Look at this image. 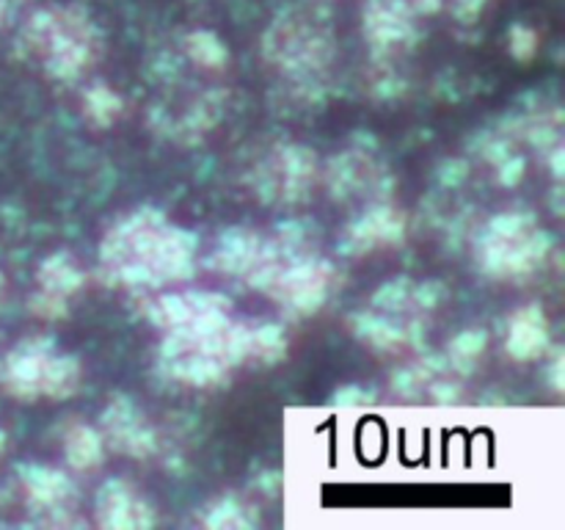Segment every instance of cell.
<instances>
[{
	"instance_id": "1",
	"label": "cell",
	"mask_w": 565,
	"mask_h": 530,
	"mask_svg": "<svg viewBox=\"0 0 565 530\" xmlns=\"http://www.w3.org/2000/svg\"><path fill=\"white\" fill-rule=\"evenodd\" d=\"M99 456V445L97 436L88 434L86 428L75 431L70 439V458L77 464V467H92L94 458Z\"/></svg>"
}]
</instances>
